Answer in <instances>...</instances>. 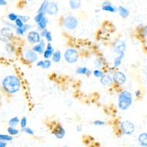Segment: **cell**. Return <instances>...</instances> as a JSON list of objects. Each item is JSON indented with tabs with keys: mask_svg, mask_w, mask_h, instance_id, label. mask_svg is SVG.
Returning <instances> with one entry per match:
<instances>
[{
	"mask_svg": "<svg viewBox=\"0 0 147 147\" xmlns=\"http://www.w3.org/2000/svg\"><path fill=\"white\" fill-rule=\"evenodd\" d=\"M113 80L115 83H116L119 85H122L125 83L127 78L124 74H123L121 71H115L113 75Z\"/></svg>",
	"mask_w": 147,
	"mask_h": 147,
	"instance_id": "obj_8",
	"label": "cell"
},
{
	"mask_svg": "<svg viewBox=\"0 0 147 147\" xmlns=\"http://www.w3.org/2000/svg\"><path fill=\"white\" fill-rule=\"evenodd\" d=\"M49 2L48 1H44L43 2V3L40 5V8L38 10V13L43 14V15L45 16L46 13H47V9H48V6Z\"/></svg>",
	"mask_w": 147,
	"mask_h": 147,
	"instance_id": "obj_18",
	"label": "cell"
},
{
	"mask_svg": "<svg viewBox=\"0 0 147 147\" xmlns=\"http://www.w3.org/2000/svg\"><path fill=\"white\" fill-rule=\"evenodd\" d=\"M63 147H67V146H63Z\"/></svg>",
	"mask_w": 147,
	"mask_h": 147,
	"instance_id": "obj_45",
	"label": "cell"
},
{
	"mask_svg": "<svg viewBox=\"0 0 147 147\" xmlns=\"http://www.w3.org/2000/svg\"><path fill=\"white\" fill-rule=\"evenodd\" d=\"M123 58H124V57H121V56H118V57H115V60H114V66L115 67L119 66V65L121 64Z\"/></svg>",
	"mask_w": 147,
	"mask_h": 147,
	"instance_id": "obj_28",
	"label": "cell"
},
{
	"mask_svg": "<svg viewBox=\"0 0 147 147\" xmlns=\"http://www.w3.org/2000/svg\"><path fill=\"white\" fill-rule=\"evenodd\" d=\"M7 144L5 142H2V141H0V147H6Z\"/></svg>",
	"mask_w": 147,
	"mask_h": 147,
	"instance_id": "obj_42",
	"label": "cell"
},
{
	"mask_svg": "<svg viewBox=\"0 0 147 147\" xmlns=\"http://www.w3.org/2000/svg\"><path fill=\"white\" fill-rule=\"evenodd\" d=\"M21 127H22V129L26 128V126H27V119L26 117H23L22 119H21Z\"/></svg>",
	"mask_w": 147,
	"mask_h": 147,
	"instance_id": "obj_30",
	"label": "cell"
},
{
	"mask_svg": "<svg viewBox=\"0 0 147 147\" xmlns=\"http://www.w3.org/2000/svg\"><path fill=\"white\" fill-rule=\"evenodd\" d=\"M15 23H16V25L17 27H18V28H22V27H23L24 26V22H22V21L21 20V19L19 18H18V19H17V20L16 21Z\"/></svg>",
	"mask_w": 147,
	"mask_h": 147,
	"instance_id": "obj_31",
	"label": "cell"
},
{
	"mask_svg": "<svg viewBox=\"0 0 147 147\" xmlns=\"http://www.w3.org/2000/svg\"><path fill=\"white\" fill-rule=\"evenodd\" d=\"M7 17H8V18L10 19V21H11V22H16V21L17 19L18 18V16L16 15V14H15V13L8 14Z\"/></svg>",
	"mask_w": 147,
	"mask_h": 147,
	"instance_id": "obj_29",
	"label": "cell"
},
{
	"mask_svg": "<svg viewBox=\"0 0 147 147\" xmlns=\"http://www.w3.org/2000/svg\"><path fill=\"white\" fill-rule=\"evenodd\" d=\"M27 40L32 44H39L41 40L40 35L36 31H31L27 34Z\"/></svg>",
	"mask_w": 147,
	"mask_h": 147,
	"instance_id": "obj_9",
	"label": "cell"
},
{
	"mask_svg": "<svg viewBox=\"0 0 147 147\" xmlns=\"http://www.w3.org/2000/svg\"><path fill=\"white\" fill-rule=\"evenodd\" d=\"M16 32H17V34H18V35H23L24 33L23 29L18 28V27L16 28Z\"/></svg>",
	"mask_w": 147,
	"mask_h": 147,
	"instance_id": "obj_38",
	"label": "cell"
},
{
	"mask_svg": "<svg viewBox=\"0 0 147 147\" xmlns=\"http://www.w3.org/2000/svg\"><path fill=\"white\" fill-rule=\"evenodd\" d=\"M120 128L123 134L130 136L135 131V125L129 121H124L121 123Z\"/></svg>",
	"mask_w": 147,
	"mask_h": 147,
	"instance_id": "obj_4",
	"label": "cell"
},
{
	"mask_svg": "<svg viewBox=\"0 0 147 147\" xmlns=\"http://www.w3.org/2000/svg\"><path fill=\"white\" fill-rule=\"evenodd\" d=\"M126 48H127V46H126L125 42L122 41V40H119V41L116 42V44H115L114 51H115L116 53L119 54V56L124 57V54H125Z\"/></svg>",
	"mask_w": 147,
	"mask_h": 147,
	"instance_id": "obj_7",
	"label": "cell"
},
{
	"mask_svg": "<svg viewBox=\"0 0 147 147\" xmlns=\"http://www.w3.org/2000/svg\"><path fill=\"white\" fill-rule=\"evenodd\" d=\"M44 17H45V16H44V15H43V14L38 13V15L36 16H35V22H36L37 24H38V22H40V21H41L42 19H43V18H44Z\"/></svg>",
	"mask_w": 147,
	"mask_h": 147,
	"instance_id": "obj_32",
	"label": "cell"
},
{
	"mask_svg": "<svg viewBox=\"0 0 147 147\" xmlns=\"http://www.w3.org/2000/svg\"><path fill=\"white\" fill-rule=\"evenodd\" d=\"M44 47H45V42L44 40H41L38 44L34 46L32 50L35 52H38L39 54H42L44 52Z\"/></svg>",
	"mask_w": 147,
	"mask_h": 147,
	"instance_id": "obj_15",
	"label": "cell"
},
{
	"mask_svg": "<svg viewBox=\"0 0 147 147\" xmlns=\"http://www.w3.org/2000/svg\"><path fill=\"white\" fill-rule=\"evenodd\" d=\"M58 10V5H57V3H55V2H50V3L49 4L48 9H47V13H49V15L55 16L57 13Z\"/></svg>",
	"mask_w": 147,
	"mask_h": 147,
	"instance_id": "obj_12",
	"label": "cell"
},
{
	"mask_svg": "<svg viewBox=\"0 0 147 147\" xmlns=\"http://www.w3.org/2000/svg\"><path fill=\"white\" fill-rule=\"evenodd\" d=\"M22 130L24 132H26L27 134H29V135H34V131L32 130V129L29 128V127H26L24 129H22Z\"/></svg>",
	"mask_w": 147,
	"mask_h": 147,
	"instance_id": "obj_34",
	"label": "cell"
},
{
	"mask_svg": "<svg viewBox=\"0 0 147 147\" xmlns=\"http://www.w3.org/2000/svg\"><path fill=\"white\" fill-rule=\"evenodd\" d=\"M47 32H48V31H47V30H42V32H41V36H43V37H45L46 36V35H47Z\"/></svg>",
	"mask_w": 147,
	"mask_h": 147,
	"instance_id": "obj_41",
	"label": "cell"
},
{
	"mask_svg": "<svg viewBox=\"0 0 147 147\" xmlns=\"http://www.w3.org/2000/svg\"><path fill=\"white\" fill-rule=\"evenodd\" d=\"M69 5H70L71 8L73 10H77V9L80 8L81 6V2L80 1H73L71 0L69 2Z\"/></svg>",
	"mask_w": 147,
	"mask_h": 147,
	"instance_id": "obj_23",
	"label": "cell"
},
{
	"mask_svg": "<svg viewBox=\"0 0 147 147\" xmlns=\"http://www.w3.org/2000/svg\"><path fill=\"white\" fill-rule=\"evenodd\" d=\"M24 57L30 63H34L38 60V55L33 50H27L24 54Z\"/></svg>",
	"mask_w": 147,
	"mask_h": 147,
	"instance_id": "obj_10",
	"label": "cell"
},
{
	"mask_svg": "<svg viewBox=\"0 0 147 147\" xmlns=\"http://www.w3.org/2000/svg\"><path fill=\"white\" fill-rule=\"evenodd\" d=\"M94 75L96 77H101V78H102L104 76V74L103 72L101 71L100 70H98V69H97V70H95L94 71Z\"/></svg>",
	"mask_w": 147,
	"mask_h": 147,
	"instance_id": "obj_33",
	"label": "cell"
},
{
	"mask_svg": "<svg viewBox=\"0 0 147 147\" xmlns=\"http://www.w3.org/2000/svg\"><path fill=\"white\" fill-rule=\"evenodd\" d=\"M30 25H29V24H24V26L23 27H22V29H23L24 32H25L26 31H27V30H29V29H30Z\"/></svg>",
	"mask_w": 147,
	"mask_h": 147,
	"instance_id": "obj_39",
	"label": "cell"
},
{
	"mask_svg": "<svg viewBox=\"0 0 147 147\" xmlns=\"http://www.w3.org/2000/svg\"><path fill=\"white\" fill-rule=\"evenodd\" d=\"M47 24H48V19H47V17H44L40 22L38 23V28L40 29V30H44L46 29V27H47Z\"/></svg>",
	"mask_w": 147,
	"mask_h": 147,
	"instance_id": "obj_22",
	"label": "cell"
},
{
	"mask_svg": "<svg viewBox=\"0 0 147 147\" xmlns=\"http://www.w3.org/2000/svg\"><path fill=\"white\" fill-rule=\"evenodd\" d=\"M7 132H8V133L10 134V136H16V135L18 134V129H16L12 127H9L7 128Z\"/></svg>",
	"mask_w": 147,
	"mask_h": 147,
	"instance_id": "obj_27",
	"label": "cell"
},
{
	"mask_svg": "<svg viewBox=\"0 0 147 147\" xmlns=\"http://www.w3.org/2000/svg\"><path fill=\"white\" fill-rule=\"evenodd\" d=\"M53 133L55 137L57 138V139H62L65 136V131L62 126L59 125L55 127V129H54Z\"/></svg>",
	"mask_w": 147,
	"mask_h": 147,
	"instance_id": "obj_11",
	"label": "cell"
},
{
	"mask_svg": "<svg viewBox=\"0 0 147 147\" xmlns=\"http://www.w3.org/2000/svg\"><path fill=\"white\" fill-rule=\"evenodd\" d=\"M8 123H9V125H10V127H16V126L18 123H19V119H18V117L12 118L11 119H10V121H9Z\"/></svg>",
	"mask_w": 147,
	"mask_h": 147,
	"instance_id": "obj_25",
	"label": "cell"
},
{
	"mask_svg": "<svg viewBox=\"0 0 147 147\" xmlns=\"http://www.w3.org/2000/svg\"><path fill=\"white\" fill-rule=\"evenodd\" d=\"M51 65H52L51 61L49 60H46L44 61H38L37 63V65L41 67L43 69H49L51 66Z\"/></svg>",
	"mask_w": 147,
	"mask_h": 147,
	"instance_id": "obj_19",
	"label": "cell"
},
{
	"mask_svg": "<svg viewBox=\"0 0 147 147\" xmlns=\"http://www.w3.org/2000/svg\"><path fill=\"white\" fill-rule=\"evenodd\" d=\"M61 60V52L60 51H56L52 55V60L55 63H59Z\"/></svg>",
	"mask_w": 147,
	"mask_h": 147,
	"instance_id": "obj_24",
	"label": "cell"
},
{
	"mask_svg": "<svg viewBox=\"0 0 147 147\" xmlns=\"http://www.w3.org/2000/svg\"><path fill=\"white\" fill-rule=\"evenodd\" d=\"M7 5V2L5 0H0V6H3V5Z\"/></svg>",
	"mask_w": 147,
	"mask_h": 147,
	"instance_id": "obj_40",
	"label": "cell"
},
{
	"mask_svg": "<svg viewBox=\"0 0 147 147\" xmlns=\"http://www.w3.org/2000/svg\"><path fill=\"white\" fill-rule=\"evenodd\" d=\"M18 18H20L21 20H22L23 22H27V21L30 19V17L27 16H19Z\"/></svg>",
	"mask_w": 147,
	"mask_h": 147,
	"instance_id": "obj_36",
	"label": "cell"
},
{
	"mask_svg": "<svg viewBox=\"0 0 147 147\" xmlns=\"http://www.w3.org/2000/svg\"><path fill=\"white\" fill-rule=\"evenodd\" d=\"M94 124L96 126H103L105 124V122L101 120H96L94 121Z\"/></svg>",
	"mask_w": 147,
	"mask_h": 147,
	"instance_id": "obj_35",
	"label": "cell"
},
{
	"mask_svg": "<svg viewBox=\"0 0 147 147\" xmlns=\"http://www.w3.org/2000/svg\"><path fill=\"white\" fill-rule=\"evenodd\" d=\"M78 19L76 17L69 16L64 19V26L68 30H74L78 26Z\"/></svg>",
	"mask_w": 147,
	"mask_h": 147,
	"instance_id": "obj_5",
	"label": "cell"
},
{
	"mask_svg": "<svg viewBox=\"0 0 147 147\" xmlns=\"http://www.w3.org/2000/svg\"><path fill=\"white\" fill-rule=\"evenodd\" d=\"M102 10H105V11L107 12H111V13H115V12L117 11V8L114 6H113L112 4L110 2H105L102 3Z\"/></svg>",
	"mask_w": 147,
	"mask_h": 147,
	"instance_id": "obj_14",
	"label": "cell"
},
{
	"mask_svg": "<svg viewBox=\"0 0 147 147\" xmlns=\"http://www.w3.org/2000/svg\"><path fill=\"white\" fill-rule=\"evenodd\" d=\"M45 38H47V40H48L49 42L52 41V34H51V32H49V31H48V32H47V35H46Z\"/></svg>",
	"mask_w": 147,
	"mask_h": 147,
	"instance_id": "obj_37",
	"label": "cell"
},
{
	"mask_svg": "<svg viewBox=\"0 0 147 147\" xmlns=\"http://www.w3.org/2000/svg\"><path fill=\"white\" fill-rule=\"evenodd\" d=\"M54 53H55V52H54L53 47H52V46L50 44H49L47 47V49L44 52V58L48 59L50 57H52Z\"/></svg>",
	"mask_w": 147,
	"mask_h": 147,
	"instance_id": "obj_16",
	"label": "cell"
},
{
	"mask_svg": "<svg viewBox=\"0 0 147 147\" xmlns=\"http://www.w3.org/2000/svg\"><path fill=\"white\" fill-rule=\"evenodd\" d=\"M118 10H119L120 16L121 17H123V18H127V17L129 15V11L128 9L123 7V6L119 7V9H118Z\"/></svg>",
	"mask_w": 147,
	"mask_h": 147,
	"instance_id": "obj_20",
	"label": "cell"
},
{
	"mask_svg": "<svg viewBox=\"0 0 147 147\" xmlns=\"http://www.w3.org/2000/svg\"><path fill=\"white\" fill-rule=\"evenodd\" d=\"M2 88L9 94H15L19 90L21 82L19 79L14 75H10L5 77L2 82Z\"/></svg>",
	"mask_w": 147,
	"mask_h": 147,
	"instance_id": "obj_1",
	"label": "cell"
},
{
	"mask_svg": "<svg viewBox=\"0 0 147 147\" xmlns=\"http://www.w3.org/2000/svg\"><path fill=\"white\" fill-rule=\"evenodd\" d=\"M76 72L79 74H85L87 76H90V74H91L90 71L87 68H85V67H80L77 69Z\"/></svg>",
	"mask_w": 147,
	"mask_h": 147,
	"instance_id": "obj_21",
	"label": "cell"
},
{
	"mask_svg": "<svg viewBox=\"0 0 147 147\" xmlns=\"http://www.w3.org/2000/svg\"><path fill=\"white\" fill-rule=\"evenodd\" d=\"M82 130V127H80V126H78L77 127V131H81Z\"/></svg>",
	"mask_w": 147,
	"mask_h": 147,
	"instance_id": "obj_44",
	"label": "cell"
},
{
	"mask_svg": "<svg viewBox=\"0 0 147 147\" xmlns=\"http://www.w3.org/2000/svg\"><path fill=\"white\" fill-rule=\"evenodd\" d=\"M64 57L69 63H74L79 59L78 52L75 49H68L64 54Z\"/></svg>",
	"mask_w": 147,
	"mask_h": 147,
	"instance_id": "obj_3",
	"label": "cell"
},
{
	"mask_svg": "<svg viewBox=\"0 0 147 147\" xmlns=\"http://www.w3.org/2000/svg\"><path fill=\"white\" fill-rule=\"evenodd\" d=\"M136 96H138V97L140 96V90H137V91L136 92Z\"/></svg>",
	"mask_w": 147,
	"mask_h": 147,
	"instance_id": "obj_43",
	"label": "cell"
},
{
	"mask_svg": "<svg viewBox=\"0 0 147 147\" xmlns=\"http://www.w3.org/2000/svg\"><path fill=\"white\" fill-rule=\"evenodd\" d=\"M132 96L129 91L124 90L119 96V107L122 110H126L132 105Z\"/></svg>",
	"mask_w": 147,
	"mask_h": 147,
	"instance_id": "obj_2",
	"label": "cell"
},
{
	"mask_svg": "<svg viewBox=\"0 0 147 147\" xmlns=\"http://www.w3.org/2000/svg\"><path fill=\"white\" fill-rule=\"evenodd\" d=\"M12 140H13V137L12 136L0 134V141L5 142V141H10Z\"/></svg>",
	"mask_w": 147,
	"mask_h": 147,
	"instance_id": "obj_26",
	"label": "cell"
},
{
	"mask_svg": "<svg viewBox=\"0 0 147 147\" xmlns=\"http://www.w3.org/2000/svg\"><path fill=\"white\" fill-rule=\"evenodd\" d=\"M138 142L140 146L144 147L147 146V132L140 134L138 137Z\"/></svg>",
	"mask_w": 147,
	"mask_h": 147,
	"instance_id": "obj_17",
	"label": "cell"
},
{
	"mask_svg": "<svg viewBox=\"0 0 147 147\" xmlns=\"http://www.w3.org/2000/svg\"><path fill=\"white\" fill-rule=\"evenodd\" d=\"M101 83L103 85H105V86H109V85H112L113 82V77L110 75V74H104L103 77L101 78L100 80Z\"/></svg>",
	"mask_w": 147,
	"mask_h": 147,
	"instance_id": "obj_13",
	"label": "cell"
},
{
	"mask_svg": "<svg viewBox=\"0 0 147 147\" xmlns=\"http://www.w3.org/2000/svg\"><path fill=\"white\" fill-rule=\"evenodd\" d=\"M13 36L11 29L9 27H3L0 30V40L2 42H8Z\"/></svg>",
	"mask_w": 147,
	"mask_h": 147,
	"instance_id": "obj_6",
	"label": "cell"
}]
</instances>
